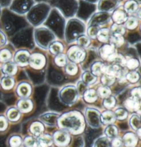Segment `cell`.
<instances>
[{
	"mask_svg": "<svg viewBox=\"0 0 141 147\" xmlns=\"http://www.w3.org/2000/svg\"><path fill=\"white\" fill-rule=\"evenodd\" d=\"M58 122L60 127L68 129L74 134L80 133L83 128V119L81 115L75 112L63 115L58 119Z\"/></svg>",
	"mask_w": 141,
	"mask_h": 147,
	"instance_id": "6da1fadb",
	"label": "cell"
},
{
	"mask_svg": "<svg viewBox=\"0 0 141 147\" xmlns=\"http://www.w3.org/2000/svg\"><path fill=\"white\" fill-rule=\"evenodd\" d=\"M78 92L73 86H68L63 88L60 92V98L64 104L70 105L77 100Z\"/></svg>",
	"mask_w": 141,
	"mask_h": 147,
	"instance_id": "7a4b0ae2",
	"label": "cell"
},
{
	"mask_svg": "<svg viewBox=\"0 0 141 147\" xmlns=\"http://www.w3.org/2000/svg\"><path fill=\"white\" fill-rule=\"evenodd\" d=\"M68 57L72 62L80 63L84 60L85 52L82 48L78 46H72L68 51Z\"/></svg>",
	"mask_w": 141,
	"mask_h": 147,
	"instance_id": "3957f363",
	"label": "cell"
},
{
	"mask_svg": "<svg viewBox=\"0 0 141 147\" xmlns=\"http://www.w3.org/2000/svg\"><path fill=\"white\" fill-rule=\"evenodd\" d=\"M86 119L91 127H98L100 125V115L97 110L88 109L86 111Z\"/></svg>",
	"mask_w": 141,
	"mask_h": 147,
	"instance_id": "277c9868",
	"label": "cell"
},
{
	"mask_svg": "<svg viewBox=\"0 0 141 147\" xmlns=\"http://www.w3.org/2000/svg\"><path fill=\"white\" fill-rule=\"evenodd\" d=\"M99 54L102 59H103L104 60L112 62L113 59L116 55L115 47H114L111 44L104 45L100 48Z\"/></svg>",
	"mask_w": 141,
	"mask_h": 147,
	"instance_id": "5b68a950",
	"label": "cell"
},
{
	"mask_svg": "<svg viewBox=\"0 0 141 147\" xmlns=\"http://www.w3.org/2000/svg\"><path fill=\"white\" fill-rule=\"evenodd\" d=\"M32 67L36 69H40L44 67L45 64V58L43 55L35 53L30 56L29 63Z\"/></svg>",
	"mask_w": 141,
	"mask_h": 147,
	"instance_id": "8992f818",
	"label": "cell"
},
{
	"mask_svg": "<svg viewBox=\"0 0 141 147\" xmlns=\"http://www.w3.org/2000/svg\"><path fill=\"white\" fill-rule=\"evenodd\" d=\"M113 22L116 24H121L125 23L127 19V14L124 8H119L114 10L112 16Z\"/></svg>",
	"mask_w": 141,
	"mask_h": 147,
	"instance_id": "52a82bcc",
	"label": "cell"
},
{
	"mask_svg": "<svg viewBox=\"0 0 141 147\" xmlns=\"http://www.w3.org/2000/svg\"><path fill=\"white\" fill-rule=\"evenodd\" d=\"M30 56V53L26 50H20L15 55V63L20 66L27 65L29 63Z\"/></svg>",
	"mask_w": 141,
	"mask_h": 147,
	"instance_id": "ba28073f",
	"label": "cell"
},
{
	"mask_svg": "<svg viewBox=\"0 0 141 147\" xmlns=\"http://www.w3.org/2000/svg\"><path fill=\"white\" fill-rule=\"evenodd\" d=\"M54 140L59 146H65L69 142L70 138L66 132L57 131L54 135Z\"/></svg>",
	"mask_w": 141,
	"mask_h": 147,
	"instance_id": "9c48e42d",
	"label": "cell"
},
{
	"mask_svg": "<svg viewBox=\"0 0 141 147\" xmlns=\"http://www.w3.org/2000/svg\"><path fill=\"white\" fill-rule=\"evenodd\" d=\"M40 118H41L42 122H44L45 125L53 126L55 125L56 122H57L58 119H59V115L56 114V113H49L43 115Z\"/></svg>",
	"mask_w": 141,
	"mask_h": 147,
	"instance_id": "30bf717a",
	"label": "cell"
},
{
	"mask_svg": "<svg viewBox=\"0 0 141 147\" xmlns=\"http://www.w3.org/2000/svg\"><path fill=\"white\" fill-rule=\"evenodd\" d=\"M105 74L110 75V76L114 77H117V78H121L123 76V72L121 71V68L119 65L114 64L112 65L108 66V67H105Z\"/></svg>",
	"mask_w": 141,
	"mask_h": 147,
	"instance_id": "8fae6325",
	"label": "cell"
},
{
	"mask_svg": "<svg viewBox=\"0 0 141 147\" xmlns=\"http://www.w3.org/2000/svg\"><path fill=\"white\" fill-rule=\"evenodd\" d=\"M123 8L127 14H133L138 10L139 4L136 0H128L125 3Z\"/></svg>",
	"mask_w": 141,
	"mask_h": 147,
	"instance_id": "7c38bea8",
	"label": "cell"
},
{
	"mask_svg": "<svg viewBox=\"0 0 141 147\" xmlns=\"http://www.w3.org/2000/svg\"><path fill=\"white\" fill-rule=\"evenodd\" d=\"M125 106L127 109L131 111H137L140 107V102L139 100L132 97L125 101Z\"/></svg>",
	"mask_w": 141,
	"mask_h": 147,
	"instance_id": "4fadbf2b",
	"label": "cell"
},
{
	"mask_svg": "<svg viewBox=\"0 0 141 147\" xmlns=\"http://www.w3.org/2000/svg\"><path fill=\"white\" fill-rule=\"evenodd\" d=\"M17 94L22 98H26L30 96L31 93V87L29 84L22 83L19 85L17 90Z\"/></svg>",
	"mask_w": 141,
	"mask_h": 147,
	"instance_id": "5bb4252c",
	"label": "cell"
},
{
	"mask_svg": "<svg viewBox=\"0 0 141 147\" xmlns=\"http://www.w3.org/2000/svg\"><path fill=\"white\" fill-rule=\"evenodd\" d=\"M105 67H106V66L102 62L98 61V62L94 63L91 67L92 74L93 75H94L95 76H100L103 74H105Z\"/></svg>",
	"mask_w": 141,
	"mask_h": 147,
	"instance_id": "9a60e30c",
	"label": "cell"
},
{
	"mask_svg": "<svg viewBox=\"0 0 141 147\" xmlns=\"http://www.w3.org/2000/svg\"><path fill=\"white\" fill-rule=\"evenodd\" d=\"M2 71L3 74H6L8 76L14 75L17 71V65L15 63L10 62V61L5 63L2 67Z\"/></svg>",
	"mask_w": 141,
	"mask_h": 147,
	"instance_id": "2e32d148",
	"label": "cell"
},
{
	"mask_svg": "<svg viewBox=\"0 0 141 147\" xmlns=\"http://www.w3.org/2000/svg\"><path fill=\"white\" fill-rule=\"evenodd\" d=\"M136 136L132 133H127L124 136L123 138V142L127 147H134L137 144Z\"/></svg>",
	"mask_w": 141,
	"mask_h": 147,
	"instance_id": "e0dca14e",
	"label": "cell"
},
{
	"mask_svg": "<svg viewBox=\"0 0 141 147\" xmlns=\"http://www.w3.org/2000/svg\"><path fill=\"white\" fill-rule=\"evenodd\" d=\"M17 106H18L19 111L24 112V113L30 111L33 108V104H32L31 100L28 99H22L19 100Z\"/></svg>",
	"mask_w": 141,
	"mask_h": 147,
	"instance_id": "ac0fdd59",
	"label": "cell"
},
{
	"mask_svg": "<svg viewBox=\"0 0 141 147\" xmlns=\"http://www.w3.org/2000/svg\"><path fill=\"white\" fill-rule=\"evenodd\" d=\"M84 99L87 102H94L97 100L98 94L94 90H87L83 94Z\"/></svg>",
	"mask_w": 141,
	"mask_h": 147,
	"instance_id": "d6986e66",
	"label": "cell"
},
{
	"mask_svg": "<svg viewBox=\"0 0 141 147\" xmlns=\"http://www.w3.org/2000/svg\"><path fill=\"white\" fill-rule=\"evenodd\" d=\"M96 37L98 38V41L102 42V43H106L110 38V30L107 28H103L99 30Z\"/></svg>",
	"mask_w": 141,
	"mask_h": 147,
	"instance_id": "ffe728a7",
	"label": "cell"
},
{
	"mask_svg": "<svg viewBox=\"0 0 141 147\" xmlns=\"http://www.w3.org/2000/svg\"><path fill=\"white\" fill-rule=\"evenodd\" d=\"M101 120L105 124H110L114 122L116 119L115 114L110 111H105L101 115Z\"/></svg>",
	"mask_w": 141,
	"mask_h": 147,
	"instance_id": "44dd1931",
	"label": "cell"
},
{
	"mask_svg": "<svg viewBox=\"0 0 141 147\" xmlns=\"http://www.w3.org/2000/svg\"><path fill=\"white\" fill-rule=\"evenodd\" d=\"M1 85L3 89L4 90H10L14 85V80L10 76H3L1 80Z\"/></svg>",
	"mask_w": 141,
	"mask_h": 147,
	"instance_id": "7402d4cb",
	"label": "cell"
},
{
	"mask_svg": "<svg viewBox=\"0 0 141 147\" xmlns=\"http://www.w3.org/2000/svg\"><path fill=\"white\" fill-rule=\"evenodd\" d=\"M49 48H50L51 53L54 55H58L63 51V46L60 42H54V43H51Z\"/></svg>",
	"mask_w": 141,
	"mask_h": 147,
	"instance_id": "603a6c76",
	"label": "cell"
},
{
	"mask_svg": "<svg viewBox=\"0 0 141 147\" xmlns=\"http://www.w3.org/2000/svg\"><path fill=\"white\" fill-rule=\"evenodd\" d=\"M83 82L86 85H90V84L94 83L96 81V76L93 75L89 71H85L83 73L82 76Z\"/></svg>",
	"mask_w": 141,
	"mask_h": 147,
	"instance_id": "cb8c5ba5",
	"label": "cell"
},
{
	"mask_svg": "<svg viewBox=\"0 0 141 147\" xmlns=\"http://www.w3.org/2000/svg\"><path fill=\"white\" fill-rule=\"evenodd\" d=\"M31 131L32 134L33 135H35V136H39L42 132H43V125H42V124L40 123V122H34V123L31 125Z\"/></svg>",
	"mask_w": 141,
	"mask_h": 147,
	"instance_id": "d4e9b609",
	"label": "cell"
},
{
	"mask_svg": "<svg viewBox=\"0 0 141 147\" xmlns=\"http://www.w3.org/2000/svg\"><path fill=\"white\" fill-rule=\"evenodd\" d=\"M111 30H112V34L114 35H121L122 36L125 32V27L121 24H113L112 28H111Z\"/></svg>",
	"mask_w": 141,
	"mask_h": 147,
	"instance_id": "484cf974",
	"label": "cell"
},
{
	"mask_svg": "<svg viewBox=\"0 0 141 147\" xmlns=\"http://www.w3.org/2000/svg\"><path fill=\"white\" fill-rule=\"evenodd\" d=\"M12 58V54L8 49L0 50V62L6 63L10 61Z\"/></svg>",
	"mask_w": 141,
	"mask_h": 147,
	"instance_id": "4316f807",
	"label": "cell"
},
{
	"mask_svg": "<svg viewBox=\"0 0 141 147\" xmlns=\"http://www.w3.org/2000/svg\"><path fill=\"white\" fill-rule=\"evenodd\" d=\"M138 25V20L136 17H130L125 22V27L129 30H134Z\"/></svg>",
	"mask_w": 141,
	"mask_h": 147,
	"instance_id": "83f0119b",
	"label": "cell"
},
{
	"mask_svg": "<svg viewBox=\"0 0 141 147\" xmlns=\"http://www.w3.org/2000/svg\"><path fill=\"white\" fill-rule=\"evenodd\" d=\"M37 141L41 143L42 144L45 145V146L48 147L52 145V142H53V139L49 135H42L40 136Z\"/></svg>",
	"mask_w": 141,
	"mask_h": 147,
	"instance_id": "f1b7e54d",
	"label": "cell"
},
{
	"mask_svg": "<svg viewBox=\"0 0 141 147\" xmlns=\"http://www.w3.org/2000/svg\"><path fill=\"white\" fill-rule=\"evenodd\" d=\"M111 45L114 47H121L124 43V38L123 36L114 35L111 37Z\"/></svg>",
	"mask_w": 141,
	"mask_h": 147,
	"instance_id": "f546056e",
	"label": "cell"
},
{
	"mask_svg": "<svg viewBox=\"0 0 141 147\" xmlns=\"http://www.w3.org/2000/svg\"><path fill=\"white\" fill-rule=\"evenodd\" d=\"M7 115H8V118L10 120L15 121V120H17L19 118L20 112H19V110L13 108V109L8 110V113H7Z\"/></svg>",
	"mask_w": 141,
	"mask_h": 147,
	"instance_id": "4dcf8cb0",
	"label": "cell"
},
{
	"mask_svg": "<svg viewBox=\"0 0 141 147\" xmlns=\"http://www.w3.org/2000/svg\"><path fill=\"white\" fill-rule=\"evenodd\" d=\"M114 81H115V77L110 76V75L107 74H105L103 75L101 78V83L105 86L107 87L112 85L114 83Z\"/></svg>",
	"mask_w": 141,
	"mask_h": 147,
	"instance_id": "1f68e13d",
	"label": "cell"
},
{
	"mask_svg": "<svg viewBox=\"0 0 141 147\" xmlns=\"http://www.w3.org/2000/svg\"><path fill=\"white\" fill-rule=\"evenodd\" d=\"M94 147H111V144L108 138H100L96 141Z\"/></svg>",
	"mask_w": 141,
	"mask_h": 147,
	"instance_id": "d6a6232c",
	"label": "cell"
},
{
	"mask_svg": "<svg viewBox=\"0 0 141 147\" xmlns=\"http://www.w3.org/2000/svg\"><path fill=\"white\" fill-rule=\"evenodd\" d=\"M89 43H90V40L88 36L85 35L80 36L77 39V43L81 48H86L89 45Z\"/></svg>",
	"mask_w": 141,
	"mask_h": 147,
	"instance_id": "836d02e7",
	"label": "cell"
},
{
	"mask_svg": "<svg viewBox=\"0 0 141 147\" xmlns=\"http://www.w3.org/2000/svg\"><path fill=\"white\" fill-rule=\"evenodd\" d=\"M140 75L137 71H130L126 75V79L130 83H134L139 80Z\"/></svg>",
	"mask_w": 141,
	"mask_h": 147,
	"instance_id": "e575fe53",
	"label": "cell"
},
{
	"mask_svg": "<svg viewBox=\"0 0 141 147\" xmlns=\"http://www.w3.org/2000/svg\"><path fill=\"white\" fill-rule=\"evenodd\" d=\"M54 61H55V63L58 66L63 67V66L66 65L67 63L66 55H63V54H59V55H56L55 59H54Z\"/></svg>",
	"mask_w": 141,
	"mask_h": 147,
	"instance_id": "d590c367",
	"label": "cell"
},
{
	"mask_svg": "<svg viewBox=\"0 0 141 147\" xmlns=\"http://www.w3.org/2000/svg\"><path fill=\"white\" fill-rule=\"evenodd\" d=\"M130 124H131L132 128L138 130L140 128V120L138 115H133L130 120Z\"/></svg>",
	"mask_w": 141,
	"mask_h": 147,
	"instance_id": "8d00e7d4",
	"label": "cell"
},
{
	"mask_svg": "<svg viewBox=\"0 0 141 147\" xmlns=\"http://www.w3.org/2000/svg\"><path fill=\"white\" fill-rule=\"evenodd\" d=\"M97 94L101 98H107L110 96L111 90L107 86L100 87L98 88V90L97 91Z\"/></svg>",
	"mask_w": 141,
	"mask_h": 147,
	"instance_id": "74e56055",
	"label": "cell"
},
{
	"mask_svg": "<svg viewBox=\"0 0 141 147\" xmlns=\"http://www.w3.org/2000/svg\"><path fill=\"white\" fill-rule=\"evenodd\" d=\"M66 72L69 75H75L76 74L78 71V67H77V65L74 63H68L66 65Z\"/></svg>",
	"mask_w": 141,
	"mask_h": 147,
	"instance_id": "f35d334b",
	"label": "cell"
},
{
	"mask_svg": "<svg viewBox=\"0 0 141 147\" xmlns=\"http://www.w3.org/2000/svg\"><path fill=\"white\" fill-rule=\"evenodd\" d=\"M139 65H140L139 61L136 59H130L129 60L126 61L125 63V65L129 69H136V68L138 67Z\"/></svg>",
	"mask_w": 141,
	"mask_h": 147,
	"instance_id": "ab89813d",
	"label": "cell"
},
{
	"mask_svg": "<svg viewBox=\"0 0 141 147\" xmlns=\"http://www.w3.org/2000/svg\"><path fill=\"white\" fill-rule=\"evenodd\" d=\"M117 129L116 127L113 125L109 126L108 127H107L106 130H105V134H106L107 136L110 138H114L116 137V136L117 135Z\"/></svg>",
	"mask_w": 141,
	"mask_h": 147,
	"instance_id": "60d3db41",
	"label": "cell"
},
{
	"mask_svg": "<svg viewBox=\"0 0 141 147\" xmlns=\"http://www.w3.org/2000/svg\"><path fill=\"white\" fill-rule=\"evenodd\" d=\"M116 103V100L113 96H108V97L105 98V99L104 100V106L107 109H111L115 105Z\"/></svg>",
	"mask_w": 141,
	"mask_h": 147,
	"instance_id": "b9f144b4",
	"label": "cell"
},
{
	"mask_svg": "<svg viewBox=\"0 0 141 147\" xmlns=\"http://www.w3.org/2000/svg\"><path fill=\"white\" fill-rule=\"evenodd\" d=\"M113 62H115L116 65H122L124 66L125 65V63H126V60L124 57H123L121 55H116L114 57V59H113Z\"/></svg>",
	"mask_w": 141,
	"mask_h": 147,
	"instance_id": "7bdbcfd3",
	"label": "cell"
},
{
	"mask_svg": "<svg viewBox=\"0 0 141 147\" xmlns=\"http://www.w3.org/2000/svg\"><path fill=\"white\" fill-rule=\"evenodd\" d=\"M99 28L98 26H92L89 27L87 30V34L89 36V37L94 38L97 36L98 32L99 31Z\"/></svg>",
	"mask_w": 141,
	"mask_h": 147,
	"instance_id": "ee69618b",
	"label": "cell"
},
{
	"mask_svg": "<svg viewBox=\"0 0 141 147\" xmlns=\"http://www.w3.org/2000/svg\"><path fill=\"white\" fill-rule=\"evenodd\" d=\"M22 144V139L19 136H13L10 140V145L11 147H19Z\"/></svg>",
	"mask_w": 141,
	"mask_h": 147,
	"instance_id": "f6af8a7d",
	"label": "cell"
},
{
	"mask_svg": "<svg viewBox=\"0 0 141 147\" xmlns=\"http://www.w3.org/2000/svg\"><path fill=\"white\" fill-rule=\"evenodd\" d=\"M37 143V140L32 137H27L24 140V144L26 147H35Z\"/></svg>",
	"mask_w": 141,
	"mask_h": 147,
	"instance_id": "bcb514c9",
	"label": "cell"
},
{
	"mask_svg": "<svg viewBox=\"0 0 141 147\" xmlns=\"http://www.w3.org/2000/svg\"><path fill=\"white\" fill-rule=\"evenodd\" d=\"M115 116L119 120H123L127 117V112L126 111V110L123 109H118L115 112Z\"/></svg>",
	"mask_w": 141,
	"mask_h": 147,
	"instance_id": "7dc6e473",
	"label": "cell"
},
{
	"mask_svg": "<svg viewBox=\"0 0 141 147\" xmlns=\"http://www.w3.org/2000/svg\"><path fill=\"white\" fill-rule=\"evenodd\" d=\"M132 97L140 100V87H137V88L134 89L131 92Z\"/></svg>",
	"mask_w": 141,
	"mask_h": 147,
	"instance_id": "c3c4849f",
	"label": "cell"
},
{
	"mask_svg": "<svg viewBox=\"0 0 141 147\" xmlns=\"http://www.w3.org/2000/svg\"><path fill=\"white\" fill-rule=\"evenodd\" d=\"M123 144V141L119 138H114V140L112 142V147H121Z\"/></svg>",
	"mask_w": 141,
	"mask_h": 147,
	"instance_id": "681fc988",
	"label": "cell"
},
{
	"mask_svg": "<svg viewBox=\"0 0 141 147\" xmlns=\"http://www.w3.org/2000/svg\"><path fill=\"white\" fill-rule=\"evenodd\" d=\"M78 90L81 94H83L87 90V85L85 84L83 82H79L78 84Z\"/></svg>",
	"mask_w": 141,
	"mask_h": 147,
	"instance_id": "f907efd6",
	"label": "cell"
},
{
	"mask_svg": "<svg viewBox=\"0 0 141 147\" xmlns=\"http://www.w3.org/2000/svg\"><path fill=\"white\" fill-rule=\"evenodd\" d=\"M7 127V122L4 117L0 116V131H3Z\"/></svg>",
	"mask_w": 141,
	"mask_h": 147,
	"instance_id": "816d5d0a",
	"label": "cell"
},
{
	"mask_svg": "<svg viewBox=\"0 0 141 147\" xmlns=\"http://www.w3.org/2000/svg\"><path fill=\"white\" fill-rule=\"evenodd\" d=\"M5 41H6V38H5L4 35L2 32H0V46L4 44Z\"/></svg>",
	"mask_w": 141,
	"mask_h": 147,
	"instance_id": "f5cc1de1",
	"label": "cell"
},
{
	"mask_svg": "<svg viewBox=\"0 0 141 147\" xmlns=\"http://www.w3.org/2000/svg\"><path fill=\"white\" fill-rule=\"evenodd\" d=\"M3 76H3V72L2 71V69H1V68H0V82H1V79L3 78Z\"/></svg>",
	"mask_w": 141,
	"mask_h": 147,
	"instance_id": "db71d44e",
	"label": "cell"
},
{
	"mask_svg": "<svg viewBox=\"0 0 141 147\" xmlns=\"http://www.w3.org/2000/svg\"><path fill=\"white\" fill-rule=\"evenodd\" d=\"M115 1H121V0H115Z\"/></svg>",
	"mask_w": 141,
	"mask_h": 147,
	"instance_id": "11a10c76",
	"label": "cell"
}]
</instances>
